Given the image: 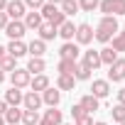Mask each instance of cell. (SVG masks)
<instances>
[{"instance_id":"40","label":"cell","mask_w":125,"mask_h":125,"mask_svg":"<svg viewBox=\"0 0 125 125\" xmlns=\"http://www.w3.org/2000/svg\"><path fill=\"white\" fill-rule=\"evenodd\" d=\"M118 103H120V105H125V88H120V91H118Z\"/></svg>"},{"instance_id":"27","label":"cell","mask_w":125,"mask_h":125,"mask_svg":"<svg viewBox=\"0 0 125 125\" xmlns=\"http://www.w3.org/2000/svg\"><path fill=\"white\" fill-rule=\"evenodd\" d=\"M59 74H66V76H74V69H76V61L71 59H59Z\"/></svg>"},{"instance_id":"1","label":"cell","mask_w":125,"mask_h":125,"mask_svg":"<svg viewBox=\"0 0 125 125\" xmlns=\"http://www.w3.org/2000/svg\"><path fill=\"white\" fill-rule=\"evenodd\" d=\"M118 34V20L113 17V15H108V17H101V22H98V27H96V32H93V39H98V42H110L113 37Z\"/></svg>"},{"instance_id":"25","label":"cell","mask_w":125,"mask_h":125,"mask_svg":"<svg viewBox=\"0 0 125 125\" xmlns=\"http://www.w3.org/2000/svg\"><path fill=\"white\" fill-rule=\"evenodd\" d=\"M15 69H17V59H15V56L5 54L3 59H0V71H3V74H5V71H10V74H12Z\"/></svg>"},{"instance_id":"14","label":"cell","mask_w":125,"mask_h":125,"mask_svg":"<svg viewBox=\"0 0 125 125\" xmlns=\"http://www.w3.org/2000/svg\"><path fill=\"white\" fill-rule=\"evenodd\" d=\"M56 34H59L61 39H64V42H74V34H76V25L66 20V22L61 25V27H56Z\"/></svg>"},{"instance_id":"9","label":"cell","mask_w":125,"mask_h":125,"mask_svg":"<svg viewBox=\"0 0 125 125\" xmlns=\"http://www.w3.org/2000/svg\"><path fill=\"white\" fill-rule=\"evenodd\" d=\"M59 56L61 59H71V61H79V44L74 42H64L59 49Z\"/></svg>"},{"instance_id":"43","label":"cell","mask_w":125,"mask_h":125,"mask_svg":"<svg viewBox=\"0 0 125 125\" xmlns=\"http://www.w3.org/2000/svg\"><path fill=\"white\" fill-rule=\"evenodd\" d=\"M5 54H8V52H5V47H3V44H0V59H3Z\"/></svg>"},{"instance_id":"11","label":"cell","mask_w":125,"mask_h":125,"mask_svg":"<svg viewBox=\"0 0 125 125\" xmlns=\"http://www.w3.org/2000/svg\"><path fill=\"white\" fill-rule=\"evenodd\" d=\"M22 105H25V110H39L42 108V96L34 93V91H30V93H25Z\"/></svg>"},{"instance_id":"33","label":"cell","mask_w":125,"mask_h":125,"mask_svg":"<svg viewBox=\"0 0 125 125\" xmlns=\"http://www.w3.org/2000/svg\"><path fill=\"white\" fill-rule=\"evenodd\" d=\"M113 52H125V32H118L115 37H113V47H110Z\"/></svg>"},{"instance_id":"12","label":"cell","mask_w":125,"mask_h":125,"mask_svg":"<svg viewBox=\"0 0 125 125\" xmlns=\"http://www.w3.org/2000/svg\"><path fill=\"white\" fill-rule=\"evenodd\" d=\"M22 22H25V27H27V30H34V32H37V30L42 27V22H44V20H42L39 10H32V12H27V15H25V20H22Z\"/></svg>"},{"instance_id":"7","label":"cell","mask_w":125,"mask_h":125,"mask_svg":"<svg viewBox=\"0 0 125 125\" xmlns=\"http://www.w3.org/2000/svg\"><path fill=\"white\" fill-rule=\"evenodd\" d=\"M74 39H76L79 44H91V42H93V27L86 25V22L76 25V34H74Z\"/></svg>"},{"instance_id":"17","label":"cell","mask_w":125,"mask_h":125,"mask_svg":"<svg viewBox=\"0 0 125 125\" xmlns=\"http://www.w3.org/2000/svg\"><path fill=\"white\" fill-rule=\"evenodd\" d=\"M81 61H83V64H86L91 71H96V69L101 66V54L93 52V49H88V52H83V59H81Z\"/></svg>"},{"instance_id":"13","label":"cell","mask_w":125,"mask_h":125,"mask_svg":"<svg viewBox=\"0 0 125 125\" xmlns=\"http://www.w3.org/2000/svg\"><path fill=\"white\" fill-rule=\"evenodd\" d=\"M5 52H8L10 56L20 59V56H25V54H27V44H25L22 39H15V42H10V44L5 47Z\"/></svg>"},{"instance_id":"39","label":"cell","mask_w":125,"mask_h":125,"mask_svg":"<svg viewBox=\"0 0 125 125\" xmlns=\"http://www.w3.org/2000/svg\"><path fill=\"white\" fill-rule=\"evenodd\" d=\"M10 20H8V15L5 12H0V30H5V25H8Z\"/></svg>"},{"instance_id":"50","label":"cell","mask_w":125,"mask_h":125,"mask_svg":"<svg viewBox=\"0 0 125 125\" xmlns=\"http://www.w3.org/2000/svg\"><path fill=\"white\" fill-rule=\"evenodd\" d=\"M120 125H125V123H120Z\"/></svg>"},{"instance_id":"8","label":"cell","mask_w":125,"mask_h":125,"mask_svg":"<svg viewBox=\"0 0 125 125\" xmlns=\"http://www.w3.org/2000/svg\"><path fill=\"white\" fill-rule=\"evenodd\" d=\"M108 93H110V81H105V79H96V81L91 83V96H93V98L101 101V98H105Z\"/></svg>"},{"instance_id":"10","label":"cell","mask_w":125,"mask_h":125,"mask_svg":"<svg viewBox=\"0 0 125 125\" xmlns=\"http://www.w3.org/2000/svg\"><path fill=\"white\" fill-rule=\"evenodd\" d=\"M59 101H61V91H59V88H52V86H49V88L42 93V103H47L49 108H56Z\"/></svg>"},{"instance_id":"32","label":"cell","mask_w":125,"mask_h":125,"mask_svg":"<svg viewBox=\"0 0 125 125\" xmlns=\"http://www.w3.org/2000/svg\"><path fill=\"white\" fill-rule=\"evenodd\" d=\"M76 3H79V10H83V12H93V10L98 8L101 0H76Z\"/></svg>"},{"instance_id":"48","label":"cell","mask_w":125,"mask_h":125,"mask_svg":"<svg viewBox=\"0 0 125 125\" xmlns=\"http://www.w3.org/2000/svg\"><path fill=\"white\" fill-rule=\"evenodd\" d=\"M93 125H108V123H93Z\"/></svg>"},{"instance_id":"35","label":"cell","mask_w":125,"mask_h":125,"mask_svg":"<svg viewBox=\"0 0 125 125\" xmlns=\"http://www.w3.org/2000/svg\"><path fill=\"white\" fill-rule=\"evenodd\" d=\"M115 15H125V0H113V17Z\"/></svg>"},{"instance_id":"3","label":"cell","mask_w":125,"mask_h":125,"mask_svg":"<svg viewBox=\"0 0 125 125\" xmlns=\"http://www.w3.org/2000/svg\"><path fill=\"white\" fill-rule=\"evenodd\" d=\"M123 79H125V59H120V56H118V59L113 61V64L108 66V79H105V81L120 83Z\"/></svg>"},{"instance_id":"36","label":"cell","mask_w":125,"mask_h":125,"mask_svg":"<svg viewBox=\"0 0 125 125\" xmlns=\"http://www.w3.org/2000/svg\"><path fill=\"white\" fill-rule=\"evenodd\" d=\"M25 3V8H30V10H42V5L47 3V0H22Z\"/></svg>"},{"instance_id":"28","label":"cell","mask_w":125,"mask_h":125,"mask_svg":"<svg viewBox=\"0 0 125 125\" xmlns=\"http://www.w3.org/2000/svg\"><path fill=\"white\" fill-rule=\"evenodd\" d=\"M39 113L37 110H22V123L20 125H39Z\"/></svg>"},{"instance_id":"5","label":"cell","mask_w":125,"mask_h":125,"mask_svg":"<svg viewBox=\"0 0 125 125\" xmlns=\"http://www.w3.org/2000/svg\"><path fill=\"white\" fill-rule=\"evenodd\" d=\"M5 15H8V20H22V17L27 15V8H25L22 0H8Z\"/></svg>"},{"instance_id":"34","label":"cell","mask_w":125,"mask_h":125,"mask_svg":"<svg viewBox=\"0 0 125 125\" xmlns=\"http://www.w3.org/2000/svg\"><path fill=\"white\" fill-rule=\"evenodd\" d=\"M98 10L103 12V17L113 15V0H101V3H98Z\"/></svg>"},{"instance_id":"6","label":"cell","mask_w":125,"mask_h":125,"mask_svg":"<svg viewBox=\"0 0 125 125\" xmlns=\"http://www.w3.org/2000/svg\"><path fill=\"white\" fill-rule=\"evenodd\" d=\"M25 32H27V27H25V22H22V20H10V22L5 25V34L10 37V42L22 39V37H25Z\"/></svg>"},{"instance_id":"2","label":"cell","mask_w":125,"mask_h":125,"mask_svg":"<svg viewBox=\"0 0 125 125\" xmlns=\"http://www.w3.org/2000/svg\"><path fill=\"white\" fill-rule=\"evenodd\" d=\"M39 15H42L44 22H49V25H54V27H61V25L66 22V15L59 10V5H49V3H44L42 10H39Z\"/></svg>"},{"instance_id":"47","label":"cell","mask_w":125,"mask_h":125,"mask_svg":"<svg viewBox=\"0 0 125 125\" xmlns=\"http://www.w3.org/2000/svg\"><path fill=\"white\" fill-rule=\"evenodd\" d=\"M0 125H5V118H3V115H0Z\"/></svg>"},{"instance_id":"45","label":"cell","mask_w":125,"mask_h":125,"mask_svg":"<svg viewBox=\"0 0 125 125\" xmlns=\"http://www.w3.org/2000/svg\"><path fill=\"white\" fill-rule=\"evenodd\" d=\"M39 125H52V123H49V120H44V118H42V120H39Z\"/></svg>"},{"instance_id":"26","label":"cell","mask_w":125,"mask_h":125,"mask_svg":"<svg viewBox=\"0 0 125 125\" xmlns=\"http://www.w3.org/2000/svg\"><path fill=\"white\" fill-rule=\"evenodd\" d=\"M59 10L64 12L66 17H69V15H76V12H79V3H76V0H61V3H59Z\"/></svg>"},{"instance_id":"16","label":"cell","mask_w":125,"mask_h":125,"mask_svg":"<svg viewBox=\"0 0 125 125\" xmlns=\"http://www.w3.org/2000/svg\"><path fill=\"white\" fill-rule=\"evenodd\" d=\"M22 98H25V93H22L20 88H12V86H10V91H5V103H8L10 108H17V105L22 103Z\"/></svg>"},{"instance_id":"37","label":"cell","mask_w":125,"mask_h":125,"mask_svg":"<svg viewBox=\"0 0 125 125\" xmlns=\"http://www.w3.org/2000/svg\"><path fill=\"white\" fill-rule=\"evenodd\" d=\"M71 115H74V120H79L81 115H86V110H83L81 105H71Z\"/></svg>"},{"instance_id":"41","label":"cell","mask_w":125,"mask_h":125,"mask_svg":"<svg viewBox=\"0 0 125 125\" xmlns=\"http://www.w3.org/2000/svg\"><path fill=\"white\" fill-rule=\"evenodd\" d=\"M8 108H10V105H8L5 101H0V115H5V110H8Z\"/></svg>"},{"instance_id":"31","label":"cell","mask_w":125,"mask_h":125,"mask_svg":"<svg viewBox=\"0 0 125 125\" xmlns=\"http://www.w3.org/2000/svg\"><path fill=\"white\" fill-rule=\"evenodd\" d=\"M110 115H113L115 123H125V105H120V103L113 105V108H110Z\"/></svg>"},{"instance_id":"22","label":"cell","mask_w":125,"mask_h":125,"mask_svg":"<svg viewBox=\"0 0 125 125\" xmlns=\"http://www.w3.org/2000/svg\"><path fill=\"white\" fill-rule=\"evenodd\" d=\"M3 118H5L8 125H20V123H22V110H20V108H8Z\"/></svg>"},{"instance_id":"24","label":"cell","mask_w":125,"mask_h":125,"mask_svg":"<svg viewBox=\"0 0 125 125\" xmlns=\"http://www.w3.org/2000/svg\"><path fill=\"white\" fill-rule=\"evenodd\" d=\"M74 79L76 81H88L91 79V69L83 64V61H76V69H74Z\"/></svg>"},{"instance_id":"15","label":"cell","mask_w":125,"mask_h":125,"mask_svg":"<svg viewBox=\"0 0 125 125\" xmlns=\"http://www.w3.org/2000/svg\"><path fill=\"white\" fill-rule=\"evenodd\" d=\"M30 88H32L34 93H44V91L49 88V79H47L44 74H37V76H32V81H30Z\"/></svg>"},{"instance_id":"30","label":"cell","mask_w":125,"mask_h":125,"mask_svg":"<svg viewBox=\"0 0 125 125\" xmlns=\"http://www.w3.org/2000/svg\"><path fill=\"white\" fill-rule=\"evenodd\" d=\"M44 120H49L52 125H61V110H56V108H49V110L44 113Z\"/></svg>"},{"instance_id":"44","label":"cell","mask_w":125,"mask_h":125,"mask_svg":"<svg viewBox=\"0 0 125 125\" xmlns=\"http://www.w3.org/2000/svg\"><path fill=\"white\" fill-rule=\"evenodd\" d=\"M47 3H49V5H59V3H61V0H47Z\"/></svg>"},{"instance_id":"29","label":"cell","mask_w":125,"mask_h":125,"mask_svg":"<svg viewBox=\"0 0 125 125\" xmlns=\"http://www.w3.org/2000/svg\"><path fill=\"white\" fill-rule=\"evenodd\" d=\"M98 54H101V64H105V66H110L113 61L118 59V52H113L110 47H105V49H101Z\"/></svg>"},{"instance_id":"49","label":"cell","mask_w":125,"mask_h":125,"mask_svg":"<svg viewBox=\"0 0 125 125\" xmlns=\"http://www.w3.org/2000/svg\"><path fill=\"white\" fill-rule=\"evenodd\" d=\"M61 125H66V123H61Z\"/></svg>"},{"instance_id":"21","label":"cell","mask_w":125,"mask_h":125,"mask_svg":"<svg viewBox=\"0 0 125 125\" xmlns=\"http://www.w3.org/2000/svg\"><path fill=\"white\" fill-rule=\"evenodd\" d=\"M37 32H39V39H42V42H49V39L56 37V27L49 25V22H42V27H39Z\"/></svg>"},{"instance_id":"42","label":"cell","mask_w":125,"mask_h":125,"mask_svg":"<svg viewBox=\"0 0 125 125\" xmlns=\"http://www.w3.org/2000/svg\"><path fill=\"white\" fill-rule=\"evenodd\" d=\"M5 8H8V0H0V12H5Z\"/></svg>"},{"instance_id":"46","label":"cell","mask_w":125,"mask_h":125,"mask_svg":"<svg viewBox=\"0 0 125 125\" xmlns=\"http://www.w3.org/2000/svg\"><path fill=\"white\" fill-rule=\"evenodd\" d=\"M3 81H5V74H3V71H0V83H3Z\"/></svg>"},{"instance_id":"20","label":"cell","mask_w":125,"mask_h":125,"mask_svg":"<svg viewBox=\"0 0 125 125\" xmlns=\"http://www.w3.org/2000/svg\"><path fill=\"white\" fill-rule=\"evenodd\" d=\"M79 105H81V108H83L88 115H93V113L98 110V98H93L91 93H86V96L81 98V103H79Z\"/></svg>"},{"instance_id":"4","label":"cell","mask_w":125,"mask_h":125,"mask_svg":"<svg viewBox=\"0 0 125 125\" xmlns=\"http://www.w3.org/2000/svg\"><path fill=\"white\" fill-rule=\"evenodd\" d=\"M30 81H32V74L27 71V69H15L12 74H10V83H12V88H27L30 86Z\"/></svg>"},{"instance_id":"18","label":"cell","mask_w":125,"mask_h":125,"mask_svg":"<svg viewBox=\"0 0 125 125\" xmlns=\"http://www.w3.org/2000/svg\"><path fill=\"white\" fill-rule=\"evenodd\" d=\"M44 52H47V42H42V39H32L30 44H27V54H32V56H44Z\"/></svg>"},{"instance_id":"23","label":"cell","mask_w":125,"mask_h":125,"mask_svg":"<svg viewBox=\"0 0 125 125\" xmlns=\"http://www.w3.org/2000/svg\"><path fill=\"white\" fill-rule=\"evenodd\" d=\"M44 59H39V56H32L30 59V64H27V71L32 74V76H37V74H44Z\"/></svg>"},{"instance_id":"19","label":"cell","mask_w":125,"mask_h":125,"mask_svg":"<svg viewBox=\"0 0 125 125\" xmlns=\"http://www.w3.org/2000/svg\"><path fill=\"white\" fill-rule=\"evenodd\" d=\"M74 86H76V79L74 76H66V74H59L56 76V88L59 91H74Z\"/></svg>"},{"instance_id":"38","label":"cell","mask_w":125,"mask_h":125,"mask_svg":"<svg viewBox=\"0 0 125 125\" xmlns=\"http://www.w3.org/2000/svg\"><path fill=\"white\" fill-rule=\"evenodd\" d=\"M76 125H93V118H91V115L86 113V115H81V118L76 120Z\"/></svg>"}]
</instances>
